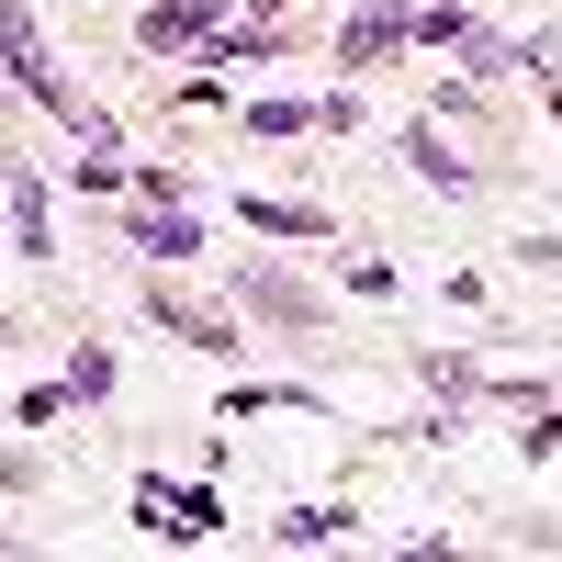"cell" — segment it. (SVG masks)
<instances>
[{
    "mask_svg": "<svg viewBox=\"0 0 562 562\" xmlns=\"http://www.w3.org/2000/svg\"><path fill=\"white\" fill-rule=\"evenodd\" d=\"M0 68H12L45 113H68V124H79V147H113V124L90 113V102H68V79H57V57H45V34H34V12H23V0H0Z\"/></svg>",
    "mask_w": 562,
    "mask_h": 562,
    "instance_id": "6da1fadb",
    "label": "cell"
},
{
    "mask_svg": "<svg viewBox=\"0 0 562 562\" xmlns=\"http://www.w3.org/2000/svg\"><path fill=\"white\" fill-rule=\"evenodd\" d=\"M405 34H416V12H405V0H360V12L338 23V57H349V68H383Z\"/></svg>",
    "mask_w": 562,
    "mask_h": 562,
    "instance_id": "7a4b0ae2",
    "label": "cell"
},
{
    "mask_svg": "<svg viewBox=\"0 0 562 562\" xmlns=\"http://www.w3.org/2000/svg\"><path fill=\"white\" fill-rule=\"evenodd\" d=\"M135 518H147L158 540H203V529H214V495H203V484H180V495L147 484V495H135Z\"/></svg>",
    "mask_w": 562,
    "mask_h": 562,
    "instance_id": "3957f363",
    "label": "cell"
},
{
    "mask_svg": "<svg viewBox=\"0 0 562 562\" xmlns=\"http://www.w3.org/2000/svg\"><path fill=\"white\" fill-rule=\"evenodd\" d=\"M135 34H147L158 57H180V45H214V12H203V0H158V12L135 23Z\"/></svg>",
    "mask_w": 562,
    "mask_h": 562,
    "instance_id": "277c9868",
    "label": "cell"
},
{
    "mask_svg": "<svg viewBox=\"0 0 562 562\" xmlns=\"http://www.w3.org/2000/svg\"><path fill=\"white\" fill-rule=\"evenodd\" d=\"M158 326H169L180 349H237V338H225V315H192L180 293H158Z\"/></svg>",
    "mask_w": 562,
    "mask_h": 562,
    "instance_id": "5b68a950",
    "label": "cell"
},
{
    "mask_svg": "<svg viewBox=\"0 0 562 562\" xmlns=\"http://www.w3.org/2000/svg\"><path fill=\"white\" fill-rule=\"evenodd\" d=\"M248 225H259V237H326L315 203H270V192H248Z\"/></svg>",
    "mask_w": 562,
    "mask_h": 562,
    "instance_id": "8992f818",
    "label": "cell"
},
{
    "mask_svg": "<svg viewBox=\"0 0 562 562\" xmlns=\"http://www.w3.org/2000/svg\"><path fill=\"white\" fill-rule=\"evenodd\" d=\"M0 192H12V237H23V259H45V192L23 169H0Z\"/></svg>",
    "mask_w": 562,
    "mask_h": 562,
    "instance_id": "52a82bcc",
    "label": "cell"
},
{
    "mask_svg": "<svg viewBox=\"0 0 562 562\" xmlns=\"http://www.w3.org/2000/svg\"><path fill=\"white\" fill-rule=\"evenodd\" d=\"M135 248H147V259H192L203 225H192V214H147V225H135Z\"/></svg>",
    "mask_w": 562,
    "mask_h": 562,
    "instance_id": "ba28073f",
    "label": "cell"
},
{
    "mask_svg": "<svg viewBox=\"0 0 562 562\" xmlns=\"http://www.w3.org/2000/svg\"><path fill=\"white\" fill-rule=\"evenodd\" d=\"M360 518H349V506H304V518H281V540H349Z\"/></svg>",
    "mask_w": 562,
    "mask_h": 562,
    "instance_id": "9c48e42d",
    "label": "cell"
},
{
    "mask_svg": "<svg viewBox=\"0 0 562 562\" xmlns=\"http://www.w3.org/2000/svg\"><path fill=\"white\" fill-rule=\"evenodd\" d=\"M248 304H270V315H315V304H304V281H270V270L248 281Z\"/></svg>",
    "mask_w": 562,
    "mask_h": 562,
    "instance_id": "30bf717a",
    "label": "cell"
}]
</instances>
